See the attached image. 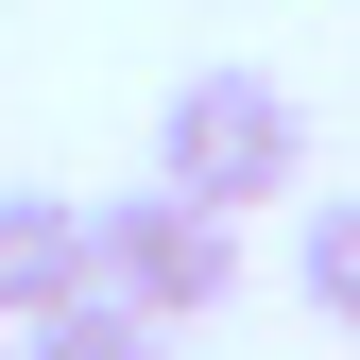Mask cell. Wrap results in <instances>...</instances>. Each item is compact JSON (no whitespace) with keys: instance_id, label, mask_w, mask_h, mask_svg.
Instances as JSON below:
<instances>
[{"instance_id":"1","label":"cell","mask_w":360,"mask_h":360,"mask_svg":"<svg viewBox=\"0 0 360 360\" xmlns=\"http://www.w3.org/2000/svg\"><path fill=\"white\" fill-rule=\"evenodd\" d=\"M155 189H189V206H292L309 189V103L275 69H172V103H155Z\"/></svg>"},{"instance_id":"4","label":"cell","mask_w":360,"mask_h":360,"mask_svg":"<svg viewBox=\"0 0 360 360\" xmlns=\"http://www.w3.org/2000/svg\"><path fill=\"white\" fill-rule=\"evenodd\" d=\"M18 360H172V326H155V309H120V292H69V309H34V326H18Z\"/></svg>"},{"instance_id":"3","label":"cell","mask_w":360,"mask_h":360,"mask_svg":"<svg viewBox=\"0 0 360 360\" xmlns=\"http://www.w3.org/2000/svg\"><path fill=\"white\" fill-rule=\"evenodd\" d=\"M69 292H86V206L69 189H0V326H34Z\"/></svg>"},{"instance_id":"2","label":"cell","mask_w":360,"mask_h":360,"mask_svg":"<svg viewBox=\"0 0 360 360\" xmlns=\"http://www.w3.org/2000/svg\"><path fill=\"white\" fill-rule=\"evenodd\" d=\"M86 292L155 309V326H206L240 292V223L189 206V189H120V206H86Z\"/></svg>"},{"instance_id":"6","label":"cell","mask_w":360,"mask_h":360,"mask_svg":"<svg viewBox=\"0 0 360 360\" xmlns=\"http://www.w3.org/2000/svg\"><path fill=\"white\" fill-rule=\"evenodd\" d=\"M0 360H18V326H0Z\"/></svg>"},{"instance_id":"5","label":"cell","mask_w":360,"mask_h":360,"mask_svg":"<svg viewBox=\"0 0 360 360\" xmlns=\"http://www.w3.org/2000/svg\"><path fill=\"white\" fill-rule=\"evenodd\" d=\"M292 292L326 309V326H360V189H326V206L292 223Z\"/></svg>"}]
</instances>
